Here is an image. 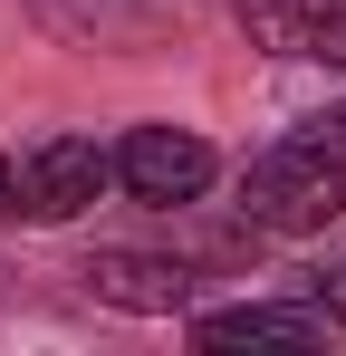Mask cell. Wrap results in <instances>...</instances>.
<instances>
[{"mask_svg":"<svg viewBox=\"0 0 346 356\" xmlns=\"http://www.w3.org/2000/svg\"><path fill=\"white\" fill-rule=\"evenodd\" d=\"M10 212H19V164L0 154V222H10Z\"/></svg>","mask_w":346,"mask_h":356,"instance_id":"8","label":"cell"},{"mask_svg":"<svg viewBox=\"0 0 346 356\" xmlns=\"http://www.w3.org/2000/svg\"><path fill=\"white\" fill-rule=\"evenodd\" d=\"M288 280H298V298H318V308H327V327H346V241L318 232V250H308Z\"/></svg>","mask_w":346,"mask_h":356,"instance_id":"7","label":"cell"},{"mask_svg":"<svg viewBox=\"0 0 346 356\" xmlns=\"http://www.w3.org/2000/svg\"><path fill=\"white\" fill-rule=\"evenodd\" d=\"M240 39L260 58H308L346 77V0H240Z\"/></svg>","mask_w":346,"mask_h":356,"instance_id":"4","label":"cell"},{"mask_svg":"<svg viewBox=\"0 0 346 356\" xmlns=\"http://www.w3.org/2000/svg\"><path fill=\"white\" fill-rule=\"evenodd\" d=\"M240 212L250 232H279V241H318L346 222V145L327 125H288L279 145H260L240 164Z\"/></svg>","mask_w":346,"mask_h":356,"instance_id":"1","label":"cell"},{"mask_svg":"<svg viewBox=\"0 0 346 356\" xmlns=\"http://www.w3.org/2000/svg\"><path fill=\"white\" fill-rule=\"evenodd\" d=\"M106 183H115V164L97 135H39L29 164H19V222H77V212H97Z\"/></svg>","mask_w":346,"mask_h":356,"instance_id":"3","label":"cell"},{"mask_svg":"<svg viewBox=\"0 0 346 356\" xmlns=\"http://www.w3.org/2000/svg\"><path fill=\"white\" fill-rule=\"evenodd\" d=\"M318 337H327L318 298H240L192 318V347H318Z\"/></svg>","mask_w":346,"mask_h":356,"instance_id":"6","label":"cell"},{"mask_svg":"<svg viewBox=\"0 0 346 356\" xmlns=\"http://www.w3.org/2000/svg\"><path fill=\"white\" fill-rule=\"evenodd\" d=\"M115 183L135 193V202H154V212H183V202H202L212 183H222V154H212V135H192V125H125L106 145Z\"/></svg>","mask_w":346,"mask_h":356,"instance_id":"2","label":"cell"},{"mask_svg":"<svg viewBox=\"0 0 346 356\" xmlns=\"http://www.w3.org/2000/svg\"><path fill=\"white\" fill-rule=\"evenodd\" d=\"M77 280H87V298H106L125 318H183V298H192V270L164 250H87Z\"/></svg>","mask_w":346,"mask_h":356,"instance_id":"5","label":"cell"}]
</instances>
